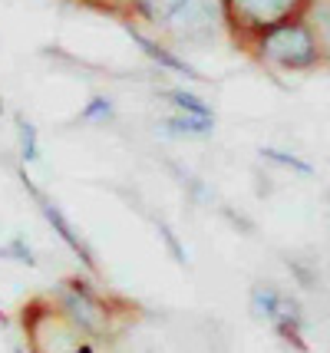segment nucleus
<instances>
[{"label":"nucleus","instance_id":"1","mask_svg":"<svg viewBox=\"0 0 330 353\" xmlns=\"http://www.w3.org/2000/svg\"><path fill=\"white\" fill-rule=\"evenodd\" d=\"M261 57H267L271 63H281V66H307V63H314V40L298 23L274 27L261 40Z\"/></svg>","mask_w":330,"mask_h":353},{"label":"nucleus","instance_id":"2","mask_svg":"<svg viewBox=\"0 0 330 353\" xmlns=\"http://www.w3.org/2000/svg\"><path fill=\"white\" fill-rule=\"evenodd\" d=\"M20 179H23V185H27V192H30V195H33V201L40 205V212H43V218H47V225H50V228H53V231H56L60 238H63V241H66V248H70V251L76 254L79 261L86 264L90 271H93V268H96L93 254H90V248L83 245V238H79L76 231H73V225H70V221H66V218H63V212H60V208H56V205H53V201H50L47 195H43V192H40V188H37V185L30 182V179H27V172H20Z\"/></svg>","mask_w":330,"mask_h":353},{"label":"nucleus","instance_id":"3","mask_svg":"<svg viewBox=\"0 0 330 353\" xmlns=\"http://www.w3.org/2000/svg\"><path fill=\"white\" fill-rule=\"evenodd\" d=\"M63 307H66V314H70V321L76 323V327H83L86 334H96V330L103 327V307H99V301H96L79 281H73V284L66 288Z\"/></svg>","mask_w":330,"mask_h":353},{"label":"nucleus","instance_id":"4","mask_svg":"<svg viewBox=\"0 0 330 353\" xmlns=\"http://www.w3.org/2000/svg\"><path fill=\"white\" fill-rule=\"evenodd\" d=\"M228 3H231V7H235L248 23L265 27V23L281 20L287 10H294V3H298V0H228Z\"/></svg>","mask_w":330,"mask_h":353},{"label":"nucleus","instance_id":"5","mask_svg":"<svg viewBox=\"0 0 330 353\" xmlns=\"http://www.w3.org/2000/svg\"><path fill=\"white\" fill-rule=\"evenodd\" d=\"M169 23H172L182 37H185V33H195V30H208V27L215 23V10H212V3H205V0H189Z\"/></svg>","mask_w":330,"mask_h":353},{"label":"nucleus","instance_id":"6","mask_svg":"<svg viewBox=\"0 0 330 353\" xmlns=\"http://www.w3.org/2000/svg\"><path fill=\"white\" fill-rule=\"evenodd\" d=\"M132 40H136V43H139V50H142V53H149V57H152V60H156L158 66H165V70H172V73H178V77H192V79H198V73L192 70L189 63H185V60H178V57H172L169 50H162V46H158V43H152L149 37H142V33H136V30H132Z\"/></svg>","mask_w":330,"mask_h":353},{"label":"nucleus","instance_id":"7","mask_svg":"<svg viewBox=\"0 0 330 353\" xmlns=\"http://www.w3.org/2000/svg\"><path fill=\"white\" fill-rule=\"evenodd\" d=\"M189 0H136V10L152 23H169Z\"/></svg>","mask_w":330,"mask_h":353},{"label":"nucleus","instance_id":"8","mask_svg":"<svg viewBox=\"0 0 330 353\" xmlns=\"http://www.w3.org/2000/svg\"><path fill=\"white\" fill-rule=\"evenodd\" d=\"M212 125H215V119H202V116H189V112L165 119V129L178 132V136H205V132H212Z\"/></svg>","mask_w":330,"mask_h":353},{"label":"nucleus","instance_id":"9","mask_svg":"<svg viewBox=\"0 0 330 353\" xmlns=\"http://www.w3.org/2000/svg\"><path fill=\"white\" fill-rule=\"evenodd\" d=\"M165 96H169V103H175V106H178V112H189V116H202V119H212V109H208V103H205V99H198L195 92L172 90V92H165Z\"/></svg>","mask_w":330,"mask_h":353},{"label":"nucleus","instance_id":"10","mask_svg":"<svg viewBox=\"0 0 330 353\" xmlns=\"http://www.w3.org/2000/svg\"><path fill=\"white\" fill-rule=\"evenodd\" d=\"M251 304H254V314H261V317H267V321H278L281 317V297L274 291H265V288H258L251 297Z\"/></svg>","mask_w":330,"mask_h":353},{"label":"nucleus","instance_id":"11","mask_svg":"<svg viewBox=\"0 0 330 353\" xmlns=\"http://www.w3.org/2000/svg\"><path fill=\"white\" fill-rule=\"evenodd\" d=\"M17 132H20V152L27 162H37L40 159V149H37V129H33L27 119H17Z\"/></svg>","mask_w":330,"mask_h":353},{"label":"nucleus","instance_id":"12","mask_svg":"<svg viewBox=\"0 0 330 353\" xmlns=\"http://www.w3.org/2000/svg\"><path fill=\"white\" fill-rule=\"evenodd\" d=\"M83 119H86V123H110L112 119V103L110 99H103V96L90 99V106L83 109Z\"/></svg>","mask_w":330,"mask_h":353},{"label":"nucleus","instance_id":"13","mask_svg":"<svg viewBox=\"0 0 330 353\" xmlns=\"http://www.w3.org/2000/svg\"><path fill=\"white\" fill-rule=\"evenodd\" d=\"M0 254H3V258H14V261H20V264H33V261H37V258H33V251L23 245V241H10V245L3 248Z\"/></svg>","mask_w":330,"mask_h":353},{"label":"nucleus","instance_id":"14","mask_svg":"<svg viewBox=\"0 0 330 353\" xmlns=\"http://www.w3.org/2000/svg\"><path fill=\"white\" fill-rule=\"evenodd\" d=\"M267 159H274V162H284L287 169H298V172H304V175H311V169L300 162V159H291V155H284V152H278V149H267Z\"/></svg>","mask_w":330,"mask_h":353},{"label":"nucleus","instance_id":"15","mask_svg":"<svg viewBox=\"0 0 330 353\" xmlns=\"http://www.w3.org/2000/svg\"><path fill=\"white\" fill-rule=\"evenodd\" d=\"M66 353H93V347H90V343H79V347H70Z\"/></svg>","mask_w":330,"mask_h":353},{"label":"nucleus","instance_id":"16","mask_svg":"<svg viewBox=\"0 0 330 353\" xmlns=\"http://www.w3.org/2000/svg\"><path fill=\"white\" fill-rule=\"evenodd\" d=\"M14 353H27V350H23V347H17V350Z\"/></svg>","mask_w":330,"mask_h":353},{"label":"nucleus","instance_id":"17","mask_svg":"<svg viewBox=\"0 0 330 353\" xmlns=\"http://www.w3.org/2000/svg\"><path fill=\"white\" fill-rule=\"evenodd\" d=\"M0 323H3V310H0Z\"/></svg>","mask_w":330,"mask_h":353},{"label":"nucleus","instance_id":"18","mask_svg":"<svg viewBox=\"0 0 330 353\" xmlns=\"http://www.w3.org/2000/svg\"><path fill=\"white\" fill-rule=\"evenodd\" d=\"M0 112H3V103H0Z\"/></svg>","mask_w":330,"mask_h":353}]
</instances>
